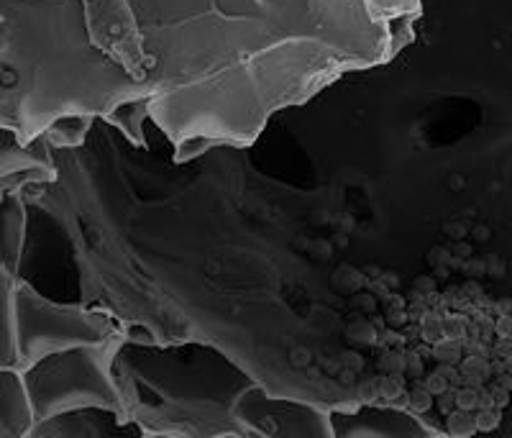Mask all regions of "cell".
Masks as SVG:
<instances>
[{
	"label": "cell",
	"instance_id": "38",
	"mask_svg": "<svg viewBox=\"0 0 512 438\" xmlns=\"http://www.w3.org/2000/svg\"><path fill=\"white\" fill-rule=\"evenodd\" d=\"M379 277H382V282H384V285H387V287H390L392 292H395L397 287H400V282H397L395 275H384V272H382V275H379Z\"/></svg>",
	"mask_w": 512,
	"mask_h": 438
},
{
	"label": "cell",
	"instance_id": "10",
	"mask_svg": "<svg viewBox=\"0 0 512 438\" xmlns=\"http://www.w3.org/2000/svg\"><path fill=\"white\" fill-rule=\"evenodd\" d=\"M24 236H26V213L24 203L18 195H3V226H0V254L3 262L0 267L8 269L16 275L18 259H21V249H24Z\"/></svg>",
	"mask_w": 512,
	"mask_h": 438
},
{
	"label": "cell",
	"instance_id": "31",
	"mask_svg": "<svg viewBox=\"0 0 512 438\" xmlns=\"http://www.w3.org/2000/svg\"><path fill=\"white\" fill-rule=\"evenodd\" d=\"M413 287H415V292H420V295H425V298H428V295H436V280H433V277H415V282H413Z\"/></svg>",
	"mask_w": 512,
	"mask_h": 438
},
{
	"label": "cell",
	"instance_id": "2",
	"mask_svg": "<svg viewBox=\"0 0 512 438\" xmlns=\"http://www.w3.org/2000/svg\"><path fill=\"white\" fill-rule=\"evenodd\" d=\"M131 421L177 438L246 436L236 405L259 382L213 341L134 344L123 339L113 362Z\"/></svg>",
	"mask_w": 512,
	"mask_h": 438
},
{
	"label": "cell",
	"instance_id": "39",
	"mask_svg": "<svg viewBox=\"0 0 512 438\" xmlns=\"http://www.w3.org/2000/svg\"><path fill=\"white\" fill-rule=\"evenodd\" d=\"M144 438H177V436H169V433H152V431H146Z\"/></svg>",
	"mask_w": 512,
	"mask_h": 438
},
{
	"label": "cell",
	"instance_id": "18",
	"mask_svg": "<svg viewBox=\"0 0 512 438\" xmlns=\"http://www.w3.org/2000/svg\"><path fill=\"white\" fill-rule=\"evenodd\" d=\"M443 318L441 310H431L428 316L423 318V323H420V341L428 346H436L438 341L446 339V333H443Z\"/></svg>",
	"mask_w": 512,
	"mask_h": 438
},
{
	"label": "cell",
	"instance_id": "14",
	"mask_svg": "<svg viewBox=\"0 0 512 438\" xmlns=\"http://www.w3.org/2000/svg\"><path fill=\"white\" fill-rule=\"evenodd\" d=\"M346 341L359 346H377L379 344V328L374 326L372 318H359V321L346 326Z\"/></svg>",
	"mask_w": 512,
	"mask_h": 438
},
{
	"label": "cell",
	"instance_id": "33",
	"mask_svg": "<svg viewBox=\"0 0 512 438\" xmlns=\"http://www.w3.org/2000/svg\"><path fill=\"white\" fill-rule=\"evenodd\" d=\"M495 331H497V339H510V336H512V316H497Z\"/></svg>",
	"mask_w": 512,
	"mask_h": 438
},
{
	"label": "cell",
	"instance_id": "3",
	"mask_svg": "<svg viewBox=\"0 0 512 438\" xmlns=\"http://www.w3.org/2000/svg\"><path fill=\"white\" fill-rule=\"evenodd\" d=\"M123 339L126 333L98 346H77V349L49 354L41 362L21 369L36 421H49L54 415L85 408L116 410L126 421H131L113 374V362Z\"/></svg>",
	"mask_w": 512,
	"mask_h": 438
},
{
	"label": "cell",
	"instance_id": "37",
	"mask_svg": "<svg viewBox=\"0 0 512 438\" xmlns=\"http://www.w3.org/2000/svg\"><path fill=\"white\" fill-rule=\"evenodd\" d=\"M451 252H454V257L472 259V246H469V244H456L454 249H451Z\"/></svg>",
	"mask_w": 512,
	"mask_h": 438
},
{
	"label": "cell",
	"instance_id": "35",
	"mask_svg": "<svg viewBox=\"0 0 512 438\" xmlns=\"http://www.w3.org/2000/svg\"><path fill=\"white\" fill-rule=\"evenodd\" d=\"M461 295H464V298L479 300L482 298V285H479L477 280H466V285L461 287Z\"/></svg>",
	"mask_w": 512,
	"mask_h": 438
},
{
	"label": "cell",
	"instance_id": "12",
	"mask_svg": "<svg viewBox=\"0 0 512 438\" xmlns=\"http://www.w3.org/2000/svg\"><path fill=\"white\" fill-rule=\"evenodd\" d=\"M443 433H448L451 438H474L479 433L477 426V413H469V410H459L446 415V426Z\"/></svg>",
	"mask_w": 512,
	"mask_h": 438
},
{
	"label": "cell",
	"instance_id": "20",
	"mask_svg": "<svg viewBox=\"0 0 512 438\" xmlns=\"http://www.w3.org/2000/svg\"><path fill=\"white\" fill-rule=\"evenodd\" d=\"M354 392H356V403L359 405H377L379 403L377 377H359Z\"/></svg>",
	"mask_w": 512,
	"mask_h": 438
},
{
	"label": "cell",
	"instance_id": "29",
	"mask_svg": "<svg viewBox=\"0 0 512 438\" xmlns=\"http://www.w3.org/2000/svg\"><path fill=\"white\" fill-rule=\"evenodd\" d=\"M384 321H387V326L390 328H397V331L410 326L408 310H384Z\"/></svg>",
	"mask_w": 512,
	"mask_h": 438
},
{
	"label": "cell",
	"instance_id": "40",
	"mask_svg": "<svg viewBox=\"0 0 512 438\" xmlns=\"http://www.w3.org/2000/svg\"><path fill=\"white\" fill-rule=\"evenodd\" d=\"M221 438H246V436H241V433H228V436H221Z\"/></svg>",
	"mask_w": 512,
	"mask_h": 438
},
{
	"label": "cell",
	"instance_id": "26",
	"mask_svg": "<svg viewBox=\"0 0 512 438\" xmlns=\"http://www.w3.org/2000/svg\"><path fill=\"white\" fill-rule=\"evenodd\" d=\"M338 362H341V369H351V372L356 374H361V369H364V357L354 349L341 351V354H338Z\"/></svg>",
	"mask_w": 512,
	"mask_h": 438
},
{
	"label": "cell",
	"instance_id": "1",
	"mask_svg": "<svg viewBox=\"0 0 512 438\" xmlns=\"http://www.w3.org/2000/svg\"><path fill=\"white\" fill-rule=\"evenodd\" d=\"M420 0H0V126L31 144L103 118L177 162L254 144L269 118L413 41Z\"/></svg>",
	"mask_w": 512,
	"mask_h": 438
},
{
	"label": "cell",
	"instance_id": "41",
	"mask_svg": "<svg viewBox=\"0 0 512 438\" xmlns=\"http://www.w3.org/2000/svg\"><path fill=\"white\" fill-rule=\"evenodd\" d=\"M431 438H451V436H448V433H436V436H431Z\"/></svg>",
	"mask_w": 512,
	"mask_h": 438
},
{
	"label": "cell",
	"instance_id": "6",
	"mask_svg": "<svg viewBox=\"0 0 512 438\" xmlns=\"http://www.w3.org/2000/svg\"><path fill=\"white\" fill-rule=\"evenodd\" d=\"M336 438H431L443 433L425 415L400 410L395 405H356L351 410H331Z\"/></svg>",
	"mask_w": 512,
	"mask_h": 438
},
{
	"label": "cell",
	"instance_id": "4",
	"mask_svg": "<svg viewBox=\"0 0 512 438\" xmlns=\"http://www.w3.org/2000/svg\"><path fill=\"white\" fill-rule=\"evenodd\" d=\"M16 339L18 369L41 362L49 354L98 346L123 336V323L108 310L88 305H59L47 300L26 282L16 280Z\"/></svg>",
	"mask_w": 512,
	"mask_h": 438
},
{
	"label": "cell",
	"instance_id": "8",
	"mask_svg": "<svg viewBox=\"0 0 512 438\" xmlns=\"http://www.w3.org/2000/svg\"><path fill=\"white\" fill-rule=\"evenodd\" d=\"M36 423L21 369H0V438H31Z\"/></svg>",
	"mask_w": 512,
	"mask_h": 438
},
{
	"label": "cell",
	"instance_id": "22",
	"mask_svg": "<svg viewBox=\"0 0 512 438\" xmlns=\"http://www.w3.org/2000/svg\"><path fill=\"white\" fill-rule=\"evenodd\" d=\"M505 421V410H477V426L479 433H492Z\"/></svg>",
	"mask_w": 512,
	"mask_h": 438
},
{
	"label": "cell",
	"instance_id": "13",
	"mask_svg": "<svg viewBox=\"0 0 512 438\" xmlns=\"http://www.w3.org/2000/svg\"><path fill=\"white\" fill-rule=\"evenodd\" d=\"M379 374H395L408 377V349H382L377 357Z\"/></svg>",
	"mask_w": 512,
	"mask_h": 438
},
{
	"label": "cell",
	"instance_id": "23",
	"mask_svg": "<svg viewBox=\"0 0 512 438\" xmlns=\"http://www.w3.org/2000/svg\"><path fill=\"white\" fill-rule=\"evenodd\" d=\"M405 344H408V336L397 328L387 326L384 331H379V349H405Z\"/></svg>",
	"mask_w": 512,
	"mask_h": 438
},
{
	"label": "cell",
	"instance_id": "34",
	"mask_svg": "<svg viewBox=\"0 0 512 438\" xmlns=\"http://www.w3.org/2000/svg\"><path fill=\"white\" fill-rule=\"evenodd\" d=\"M484 262H487V275H492V277L505 275V262H502V259L497 257V254H489V257L484 259Z\"/></svg>",
	"mask_w": 512,
	"mask_h": 438
},
{
	"label": "cell",
	"instance_id": "32",
	"mask_svg": "<svg viewBox=\"0 0 512 438\" xmlns=\"http://www.w3.org/2000/svg\"><path fill=\"white\" fill-rule=\"evenodd\" d=\"M356 303H359V308L364 310L367 316H374V313L379 310L377 295H372V292H364V295H359V298H356Z\"/></svg>",
	"mask_w": 512,
	"mask_h": 438
},
{
	"label": "cell",
	"instance_id": "17",
	"mask_svg": "<svg viewBox=\"0 0 512 438\" xmlns=\"http://www.w3.org/2000/svg\"><path fill=\"white\" fill-rule=\"evenodd\" d=\"M459 369L464 377H482L484 382L495 380V372H492V359L479 357V354H469V357L461 359Z\"/></svg>",
	"mask_w": 512,
	"mask_h": 438
},
{
	"label": "cell",
	"instance_id": "28",
	"mask_svg": "<svg viewBox=\"0 0 512 438\" xmlns=\"http://www.w3.org/2000/svg\"><path fill=\"white\" fill-rule=\"evenodd\" d=\"M436 410H438V415H443V418L454 413V410H456V390H448V392H443V395H438Z\"/></svg>",
	"mask_w": 512,
	"mask_h": 438
},
{
	"label": "cell",
	"instance_id": "9",
	"mask_svg": "<svg viewBox=\"0 0 512 438\" xmlns=\"http://www.w3.org/2000/svg\"><path fill=\"white\" fill-rule=\"evenodd\" d=\"M18 277L0 267V369H18V339H16V290Z\"/></svg>",
	"mask_w": 512,
	"mask_h": 438
},
{
	"label": "cell",
	"instance_id": "25",
	"mask_svg": "<svg viewBox=\"0 0 512 438\" xmlns=\"http://www.w3.org/2000/svg\"><path fill=\"white\" fill-rule=\"evenodd\" d=\"M425 359L418 349H408V380H423Z\"/></svg>",
	"mask_w": 512,
	"mask_h": 438
},
{
	"label": "cell",
	"instance_id": "36",
	"mask_svg": "<svg viewBox=\"0 0 512 438\" xmlns=\"http://www.w3.org/2000/svg\"><path fill=\"white\" fill-rule=\"evenodd\" d=\"M495 313L497 316H512V300L510 298H502L495 303Z\"/></svg>",
	"mask_w": 512,
	"mask_h": 438
},
{
	"label": "cell",
	"instance_id": "7",
	"mask_svg": "<svg viewBox=\"0 0 512 438\" xmlns=\"http://www.w3.org/2000/svg\"><path fill=\"white\" fill-rule=\"evenodd\" d=\"M34 436L44 438H144L146 431L136 421L108 408H85L54 415L36 426Z\"/></svg>",
	"mask_w": 512,
	"mask_h": 438
},
{
	"label": "cell",
	"instance_id": "15",
	"mask_svg": "<svg viewBox=\"0 0 512 438\" xmlns=\"http://www.w3.org/2000/svg\"><path fill=\"white\" fill-rule=\"evenodd\" d=\"M408 395H410V413L428 415L433 408H436V395L425 387L423 380L410 382Z\"/></svg>",
	"mask_w": 512,
	"mask_h": 438
},
{
	"label": "cell",
	"instance_id": "30",
	"mask_svg": "<svg viewBox=\"0 0 512 438\" xmlns=\"http://www.w3.org/2000/svg\"><path fill=\"white\" fill-rule=\"evenodd\" d=\"M461 272H464L469 280H479V277L487 275V262H484V259H466Z\"/></svg>",
	"mask_w": 512,
	"mask_h": 438
},
{
	"label": "cell",
	"instance_id": "16",
	"mask_svg": "<svg viewBox=\"0 0 512 438\" xmlns=\"http://www.w3.org/2000/svg\"><path fill=\"white\" fill-rule=\"evenodd\" d=\"M379 403L392 405L402 392H408V377H395V374H377Z\"/></svg>",
	"mask_w": 512,
	"mask_h": 438
},
{
	"label": "cell",
	"instance_id": "24",
	"mask_svg": "<svg viewBox=\"0 0 512 438\" xmlns=\"http://www.w3.org/2000/svg\"><path fill=\"white\" fill-rule=\"evenodd\" d=\"M456 408L469 410V413H477L479 390H474V387H461V390H456Z\"/></svg>",
	"mask_w": 512,
	"mask_h": 438
},
{
	"label": "cell",
	"instance_id": "5",
	"mask_svg": "<svg viewBox=\"0 0 512 438\" xmlns=\"http://www.w3.org/2000/svg\"><path fill=\"white\" fill-rule=\"evenodd\" d=\"M241 426L264 438H336L331 410L254 385L236 405Z\"/></svg>",
	"mask_w": 512,
	"mask_h": 438
},
{
	"label": "cell",
	"instance_id": "11",
	"mask_svg": "<svg viewBox=\"0 0 512 438\" xmlns=\"http://www.w3.org/2000/svg\"><path fill=\"white\" fill-rule=\"evenodd\" d=\"M93 121L95 118L88 116H62L44 131V136H47L52 146H64V149L80 146L85 141V136H88Z\"/></svg>",
	"mask_w": 512,
	"mask_h": 438
},
{
	"label": "cell",
	"instance_id": "21",
	"mask_svg": "<svg viewBox=\"0 0 512 438\" xmlns=\"http://www.w3.org/2000/svg\"><path fill=\"white\" fill-rule=\"evenodd\" d=\"M443 333H446V339H454V341H466L469 339V318L459 316H446L443 318Z\"/></svg>",
	"mask_w": 512,
	"mask_h": 438
},
{
	"label": "cell",
	"instance_id": "42",
	"mask_svg": "<svg viewBox=\"0 0 512 438\" xmlns=\"http://www.w3.org/2000/svg\"><path fill=\"white\" fill-rule=\"evenodd\" d=\"M31 438H44V436H31Z\"/></svg>",
	"mask_w": 512,
	"mask_h": 438
},
{
	"label": "cell",
	"instance_id": "19",
	"mask_svg": "<svg viewBox=\"0 0 512 438\" xmlns=\"http://www.w3.org/2000/svg\"><path fill=\"white\" fill-rule=\"evenodd\" d=\"M466 357L464 351V341H454V339H443L433 346V359L438 364H456L459 367L461 359Z\"/></svg>",
	"mask_w": 512,
	"mask_h": 438
},
{
	"label": "cell",
	"instance_id": "27",
	"mask_svg": "<svg viewBox=\"0 0 512 438\" xmlns=\"http://www.w3.org/2000/svg\"><path fill=\"white\" fill-rule=\"evenodd\" d=\"M423 382H425V387H428V390L433 392V395H443V392H448L451 390V385H448V380L446 377H443L441 372H436V369H433V372H428L423 377Z\"/></svg>",
	"mask_w": 512,
	"mask_h": 438
}]
</instances>
